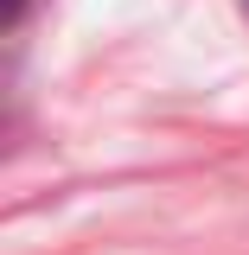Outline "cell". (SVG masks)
Segmentation results:
<instances>
[{
  "label": "cell",
  "instance_id": "obj_1",
  "mask_svg": "<svg viewBox=\"0 0 249 255\" xmlns=\"http://www.w3.org/2000/svg\"><path fill=\"white\" fill-rule=\"evenodd\" d=\"M19 13H26V0H6V19H19Z\"/></svg>",
  "mask_w": 249,
  "mask_h": 255
}]
</instances>
